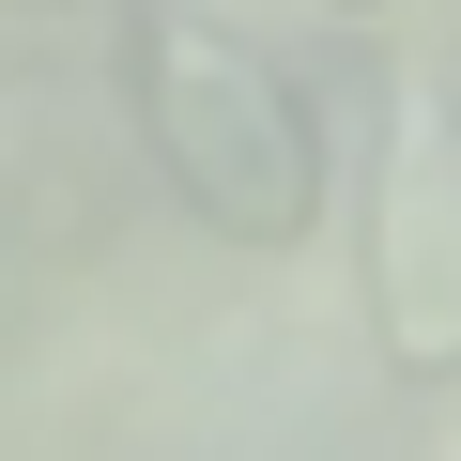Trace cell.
<instances>
[{"instance_id":"cell-1","label":"cell","mask_w":461,"mask_h":461,"mask_svg":"<svg viewBox=\"0 0 461 461\" xmlns=\"http://www.w3.org/2000/svg\"><path fill=\"white\" fill-rule=\"evenodd\" d=\"M123 108H139L154 185L215 247H308L323 230V108L262 32L200 16V0H123Z\"/></svg>"},{"instance_id":"cell-2","label":"cell","mask_w":461,"mask_h":461,"mask_svg":"<svg viewBox=\"0 0 461 461\" xmlns=\"http://www.w3.org/2000/svg\"><path fill=\"white\" fill-rule=\"evenodd\" d=\"M369 339L400 384H461V77H400L369 169Z\"/></svg>"},{"instance_id":"cell-3","label":"cell","mask_w":461,"mask_h":461,"mask_svg":"<svg viewBox=\"0 0 461 461\" xmlns=\"http://www.w3.org/2000/svg\"><path fill=\"white\" fill-rule=\"evenodd\" d=\"M323 16H400V0H323Z\"/></svg>"},{"instance_id":"cell-4","label":"cell","mask_w":461,"mask_h":461,"mask_svg":"<svg viewBox=\"0 0 461 461\" xmlns=\"http://www.w3.org/2000/svg\"><path fill=\"white\" fill-rule=\"evenodd\" d=\"M0 16H16V0H0Z\"/></svg>"}]
</instances>
